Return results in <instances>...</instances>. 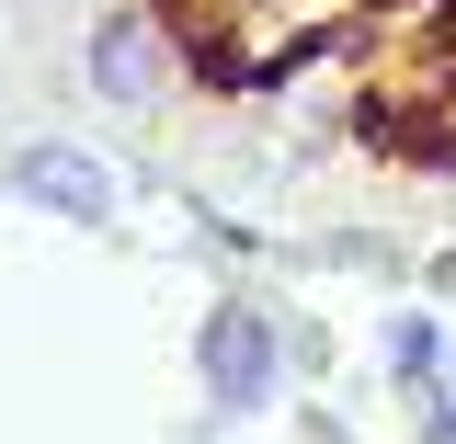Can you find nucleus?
<instances>
[{
	"instance_id": "1",
	"label": "nucleus",
	"mask_w": 456,
	"mask_h": 444,
	"mask_svg": "<svg viewBox=\"0 0 456 444\" xmlns=\"http://www.w3.org/2000/svg\"><path fill=\"white\" fill-rule=\"evenodd\" d=\"M206 388H217L228 410L274 399V331H263V308H240V296H228L217 319H206Z\"/></svg>"
},
{
	"instance_id": "2",
	"label": "nucleus",
	"mask_w": 456,
	"mask_h": 444,
	"mask_svg": "<svg viewBox=\"0 0 456 444\" xmlns=\"http://www.w3.org/2000/svg\"><path fill=\"white\" fill-rule=\"evenodd\" d=\"M12 182L35 194V206H57V217H114V182L92 149H69V137H46V149H23L12 160Z\"/></svg>"
}]
</instances>
